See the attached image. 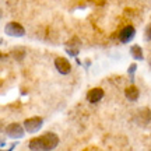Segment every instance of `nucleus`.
Segmentation results:
<instances>
[{"label":"nucleus","mask_w":151,"mask_h":151,"mask_svg":"<svg viewBox=\"0 0 151 151\" xmlns=\"http://www.w3.org/2000/svg\"><path fill=\"white\" fill-rule=\"evenodd\" d=\"M102 98H104V90L102 88H99V87L90 90L88 94H87V101H88V102H91V104L99 102Z\"/></svg>","instance_id":"0eeeda50"},{"label":"nucleus","mask_w":151,"mask_h":151,"mask_svg":"<svg viewBox=\"0 0 151 151\" xmlns=\"http://www.w3.org/2000/svg\"><path fill=\"white\" fill-rule=\"evenodd\" d=\"M144 39H146L147 42L151 41V24H148L146 28V31H144Z\"/></svg>","instance_id":"9d476101"},{"label":"nucleus","mask_w":151,"mask_h":151,"mask_svg":"<svg viewBox=\"0 0 151 151\" xmlns=\"http://www.w3.org/2000/svg\"><path fill=\"white\" fill-rule=\"evenodd\" d=\"M150 67H151V58H150Z\"/></svg>","instance_id":"f8f14e48"},{"label":"nucleus","mask_w":151,"mask_h":151,"mask_svg":"<svg viewBox=\"0 0 151 151\" xmlns=\"http://www.w3.org/2000/svg\"><path fill=\"white\" fill-rule=\"evenodd\" d=\"M130 53H132V56H133L136 60L144 59V56H143V49H141L139 45H133V46L130 48Z\"/></svg>","instance_id":"1a4fd4ad"},{"label":"nucleus","mask_w":151,"mask_h":151,"mask_svg":"<svg viewBox=\"0 0 151 151\" xmlns=\"http://www.w3.org/2000/svg\"><path fill=\"white\" fill-rule=\"evenodd\" d=\"M136 69H137V65H136V63H132L130 67L127 69V73H129V74H133V73L136 71Z\"/></svg>","instance_id":"9b49d317"},{"label":"nucleus","mask_w":151,"mask_h":151,"mask_svg":"<svg viewBox=\"0 0 151 151\" xmlns=\"http://www.w3.org/2000/svg\"><path fill=\"white\" fill-rule=\"evenodd\" d=\"M139 95H140V91H139V88L136 86H129L124 90V97L127 98L129 101H132V102L137 101V99H139Z\"/></svg>","instance_id":"6e6552de"},{"label":"nucleus","mask_w":151,"mask_h":151,"mask_svg":"<svg viewBox=\"0 0 151 151\" xmlns=\"http://www.w3.org/2000/svg\"><path fill=\"white\" fill-rule=\"evenodd\" d=\"M59 144V137L52 133L48 132L45 134L35 137L32 140L28 141V148L29 150H53L55 147Z\"/></svg>","instance_id":"f257e3e1"},{"label":"nucleus","mask_w":151,"mask_h":151,"mask_svg":"<svg viewBox=\"0 0 151 151\" xmlns=\"http://www.w3.org/2000/svg\"><path fill=\"white\" fill-rule=\"evenodd\" d=\"M4 31L10 37H24L25 35L24 27L21 24H18V22H9V24H6Z\"/></svg>","instance_id":"7ed1b4c3"},{"label":"nucleus","mask_w":151,"mask_h":151,"mask_svg":"<svg viewBox=\"0 0 151 151\" xmlns=\"http://www.w3.org/2000/svg\"><path fill=\"white\" fill-rule=\"evenodd\" d=\"M136 35V29L133 25H126L120 29V32H119V41L122 43H127L130 42Z\"/></svg>","instance_id":"39448f33"},{"label":"nucleus","mask_w":151,"mask_h":151,"mask_svg":"<svg viewBox=\"0 0 151 151\" xmlns=\"http://www.w3.org/2000/svg\"><path fill=\"white\" fill-rule=\"evenodd\" d=\"M24 132H27L25 127L18 123H10L6 127V134L9 137H11V139H20V137H22Z\"/></svg>","instance_id":"20e7f679"},{"label":"nucleus","mask_w":151,"mask_h":151,"mask_svg":"<svg viewBox=\"0 0 151 151\" xmlns=\"http://www.w3.org/2000/svg\"><path fill=\"white\" fill-rule=\"evenodd\" d=\"M43 119L39 118V116H34V118L25 119L24 120V127L27 130L28 133H37L38 130L42 127Z\"/></svg>","instance_id":"f03ea898"},{"label":"nucleus","mask_w":151,"mask_h":151,"mask_svg":"<svg viewBox=\"0 0 151 151\" xmlns=\"http://www.w3.org/2000/svg\"><path fill=\"white\" fill-rule=\"evenodd\" d=\"M55 67H56V70L59 71L60 74H69L71 70V65L70 62L67 59H65V58H56L55 59Z\"/></svg>","instance_id":"423d86ee"}]
</instances>
